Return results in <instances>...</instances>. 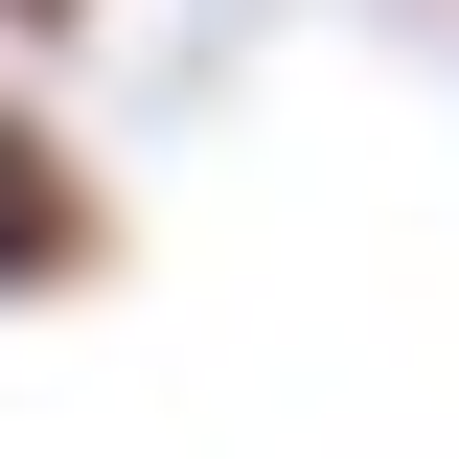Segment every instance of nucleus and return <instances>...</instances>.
Returning a JSON list of instances; mask_svg holds the SVG:
<instances>
[{
	"instance_id": "nucleus-1",
	"label": "nucleus",
	"mask_w": 459,
	"mask_h": 459,
	"mask_svg": "<svg viewBox=\"0 0 459 459\" xmlns=\"http://www.w3.org/2000/svg\"><path fill=\"white\" fill-rule=\"evenodd\" d=\"M69 276H115V207H92V161L47 115L0 92V299H69Z\"/></svg>"
},
{
	"instance_id": "nucleus-2",
	"label": "nucleus",
	"mask_w": 459,
	"mask_h": 459,
	"mask_svg": "<svg viewBox=\"0 0 459 459\" xmlns=\"http://www.w3.org/2000/svg\"><path fill=\"white\" fill-rule=\"evenodd\" d=\"M69 23H92V0H0V47H69Z\"/></svg>"
}]
</instances>
